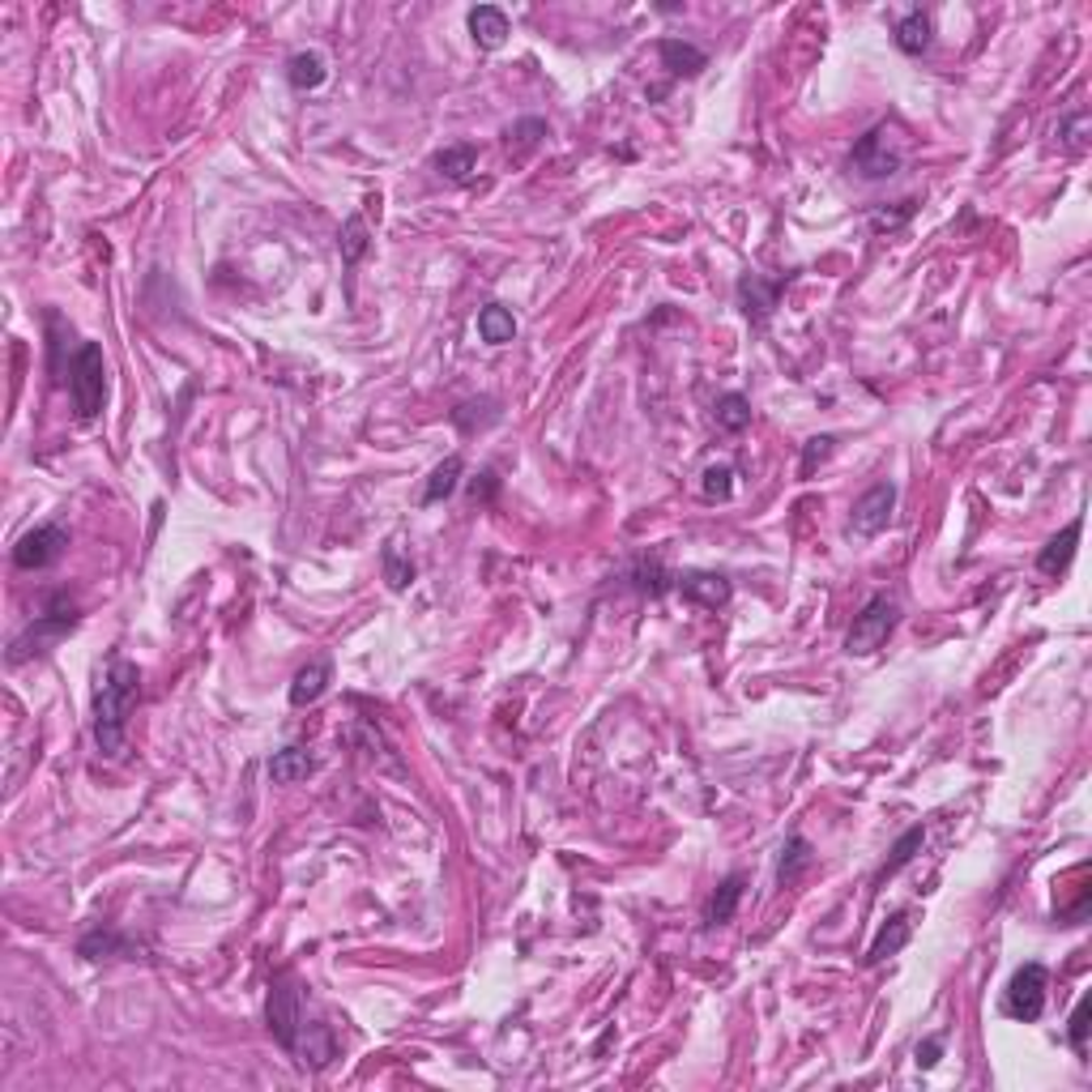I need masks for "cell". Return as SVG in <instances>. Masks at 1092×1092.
I'll return each instance as SVG.
<instances>
[{"mask_svg": "<svg viewBox=\"0 0 1092 1092\" xmlns=\"http://www.w3.org/2000/svg\"><path fill=\"white\" fill-rule=\"evenodd\" d=\"M269 1033L277 1037L282 1050H291L303 1067H325L333 1059V1037L325 1025H307L299 985L291 977H277L269 991Z\"/></svg>", "mask_w": 1092, "mask_h": 1092, "instance_id": "1", "label": "cell"}, {"mask_svg": "<svg viewBox=\"0 0 1092 1092\" xmlns=\"http://www.w3.org/2000/svg\"><path fill=\"white\" fill-rule=\"evenodd\" d=\"M137 696H141V671L128 657H112L108 675H102L94 691V743L108 760L124 756V726Z\"/></svg>", "mask_w": 1092, "mask_h": 1092, "instance_id": "2", "label": "cell"}, {"mask_svg": "<svg viewBox=\"0 0 1092 1092\" xmlns=\"http://www.w3.org/2000/svg\"><path fill=\"white\" fill-rule=\"evenodd\" d=\"M68 393H73V410L82 422L98 418L102 393H108V359H102L98 342H82L68 359Z\"/></svg>", "mask_w": 1092, "mask_h": 1092, "instance_id": "3", "label": "cell"}, {"mask_svg": "<svg viewBox=\"0 0 1092 1092\" xmlns=\"http://www.w3.org/2000/svg\"><path fill=\"white\" fill-rule=\"evenodd\" d=\"M68 627H78V607L68 602L64 593H56L52 602H48V611L34 619L22 637L9 645V666H22L26 657H39V653H48Z\"/></svg>", "mask_w": 1092, "mask_h": 1092, "instance_id": "4", "label": "cell"}, {"mask_svg": "<svg viewBox=\"0 0 1092 1092\" xmlns=\"http://www.w3.org/2000/svg\"><path fill=\"white\" fill-rule=\"evenodd\" d=\"M901 163H905V150H901L892 124H875L850 154V167L862 175V180H888V175H896Z\"/></svg>", "mask_w": 1092, "mask_h": 1092, "instance_id": "5", "label": "cell"}, {"mask_svg": "<svg viewBox=\"0 0 1092 1092\" xmlns=\"http://www.w3.org/2000/svg\"><path fill=\"white\" fill-rule=\"evenodd\" d=\"M896 619H901V607L892 602V597H870V602L862 607V615L854 619V627H850V637H845V653L850 657H866V653H875L879 645L888 641V631L896 627Z\"/></svg>", "mask_w": 1092, "mask_h": 1092, "instance_id": "6", "label": "cell"}, {"mask_svg": "<svg viewBox=\"0 0 1092 1092\" xmlns=\"http://www.w3.org/2000/svg\"><path fill=\"white\" fill-rule=\"evenodd\" d=\"M1045 991H1050L1045 965L1015 969L1011 981H1007V991H1003V1011L1011 1020H1025V1025H1033V1020H1041V1011H1045Z\"/></svg>", "mask_w": 1092, "mask_h": 1092, "instance_id": "7", "label": "cell"}, {"mask_svg": "<svg viewBox=\"0 0 1092 1092\" xmlns=\"http://www.w3.org/2000/svg\"><path fill=\"white\" fill-rule=\"evenodd\" d=\"M68 547V534L60 530V525H39V530H30L18 538L13 547V563L22 572H39V568H52V563L64 555Z\"/></svg>", "mask_w": 1092, "mask_h": 1092, "instance_id": "8", "label": "cell"}, {"mask_svg": "<svg viewBox=\"0 0 1092 1092\" xmlns=\"http://www.w3.org/2000/svg\"><path fill=\"white\" fill-rule=\"evenodd\" d=\"M892 508H896V486L892 482H875L866 496L854 504V534L875 538L879 530H888Z\"/></svg>", "mask_w": 1092, "mask_h": 1092, "instance_id": "9", "label": "cell"}, {"mask_svg": "<svg viewBox=\"0 0 1092 1092\" xmlns=\"http://www.w3.org/2000/svg\"><path fill=\"white\" fill-rule=\"evenodd\" d=\"M675 589L687 597V602H696L704 611H721L730 602V581L721 572H679Z\"/></svg>", "mask_w": 1092, "mask_h": 1092, "instance_id": "10", "label": "cell"}, {"mask_svg": "<svg viewBox=\"0 0 1092 1092\" xmlns=\"http://www.w3.org/2000/svg\"><path fill=\"white\" fill-rule=\"evenodd\" d=\"M777 299H781V282H764L760 273H747L743 282H738V303H743L747 321H756V325L768 321L772 307H777Z\"/></svg>", "mask_w": 1092, "mask_h": 1092, "instance_id": "11", "label": "cell"}, {"mask_svg": "<svg viewBox=\"0 0 1092 1092\" xmlns=\"http://www.w3.org/2000/svg\"><path fill=\"white\" fill-rule=\"evenodd\" d=\"M508 13L504 9H496V5H478V9H470V34H474V43L482 48V52H500L504 43H508Z\"/></svg>", "mask_w": 1092, "mask_h": 1092, "instance_id": "12", "label": "cell"}, {"mask_svg": "<svg viewBox=\"0 0 1092 1092\" xmlns=\"http://www.w3.org/2000/svg\"><path fill=\"white\" fill-rule=\"evenodd\" d=\"M1075 542H1080V517L1067 525L1063 534H1054V538L1041 547V555H1037V572H1045V577L1067 572V563H1071V555H1075Z\"/></svg>", "mask_w": 1092, "mask_h": 1092, "instance_id": "13", "label": "cell"}, {"mask_svg": "<svg viewBox=\"0 0 1092 1092\" xmlns=\"http://www.w3.org/2000/svg\"><path fill=\"white\" fill-rule=\"evenodd\" d=\"M312 772H316V760H312L303 747H282V751H273V760H269V777H273L277 786L307 781Z\"/></svg>", "mask_w": 1092, "mask_h": 1092, "instance_id": "14", "label": "cell"}, {"mask_svg": "<svg viewBox=\"0 0 1092 1092\" xmlns=\"http://www.w3.org/2000/svg\"><path fill=\"white\" fill-rule=\"evenodd\" d=\"M657 56H661V64L671 68L675 78H696L704 64H709V56H704L700 48H691V43H683V39H661L657 43Z\"/></svg>", "mask_w": 1092, "mask_h": 1092, "instance_id": "15", "label": "cell"}, {"mask_svg": "<svg viewBox=\"0 0 1092 1092\" xmlns=\"http://www.w3.org/2000/svg\"><path fill=\"white\" fill-rule=\"evenodd\" d=\"M325 78H329V64L321 52H295L287 60V82L295 90H316V86H325Z\"/></svg>", "mask_w": 1092, "mask_h": 1092, "instance_id": "16", "label": "cell"}, {"mask_svg": "<svg viewBox=\"0 0 1092 1092\" xmlns=\"http://www.w3.org/2000/svg\"><path fill=\"white\" fill-rule=\"evenodd\" d=\"M909 935H913V922H909V913H896V918L884 926L875 935V943H870V952H866V965H884L888 956H896L901 947L909 943Z\"/></svg>", "mask_w": 1092, "mask_h": 1092, "instance_id": "17", "label": "cell"}, {"mask_svg": "<svg viewBox=\"0 0 1092 1092\" xmlns=\"http://www.w3.org/2000/svg\"><path fill=\"white\" fill-rule=\"evenodd\" d=\"M931 13H922V9H913V13H905L901 22H896V48L901 52H909V56H922L926 48H931Z\"/></svg>", "mask_w": 1092, "mask_h": 1092, "instance_id": "18", "label": "cell"}, {"mask_svg": "<svg viewBox=\"0 0 1092 1092\" xmlns=\"http://www.w3.org/2000/svg\"><path fill=\"white\" fill-rule=\"evenodd\" d=\"M325 687H329V661H307L303 671L295 675V683H291V704H295V709H303V704L321 700Z\"/></svg>", "mask_w": 1092, "mask_h": 1092, "instance_id": "19", "label": "cell"}, {"mask_svg": "<svg viewBox=\"0 0 1092 1092\" xmlns=\"http://www.w3.org/2000/svg\"><path fill=\"white\" fill-rule=\"evenodd\" d=\"M478 333H482L486 346H504V342L517 337V316L504 303H491V307L478 312Z\"/></svg>", "mask_w": 1092, "mask_h": 1092, "instance_id": "20", "label": "cell"}, {"mask_svg": "<svg viewBox=\"0 0 1092 1092\" xmlns=\"http://www.w3.org/2000/svg\"><path fill=\"white\" fill-rule=\"evenodd\" d=\"M922 840H926V828H922V824H918V828H909V832H905V836L892 845V858H888L884 866H879V875H875V888H879V884H888V879H892L901 866H909L913 858H918Z\"/></svg>", "mask_w": 1092, "mask_h": 1092, "instance_id": "21", "label": "cell"}, {"mask_svg": "<svg viewBox=\"0 0 1092 1092\" xmlns=\"http://www.w3.org/2000/svg\"><path fill=\"white\" fill-rule=\"evenodd\" d=\"M743 888H747V879H743V875L721 879V888H717L713 901H709V926H726V922L734 918L738 901H743Z\"/></svg>", "mask_w": 1092, "mask_h": 1092, "instance_id": "22", "label": "cell"}, {"mask_svg": "<svg viewBox=\"0 0 1092 1092\" xmlns=\"http://www.w3.org/2000/svg\"><path fill=\"white\" fill-rule=\"evenodd\" d=\"M456 482H462V456H444V462L432 470L427 486H422V504H440V500H448L452 491H456Z\"/></svg>", "mask_w": 1092, "mask_h": 1092, "instance_id": "23", "label": "cell"}, {"mask_svg": "<svg viewBox=\"0 0 1092 1092\" xmlns=\"http://www.w3.org/2000/svg\"><path fill=\"white\" fill-rule=\"evenodd\" d=\"M816 862V854H811V840L806 836H790L786 840V850H781V866H777V884L786 888V884H794V879L806 870Z\"/></svg>", "mask_w": 1092, "mask_h": 1092, "instance_id": "24", "label": "cell"}, {"mask_svg": "<svg viewBox=\"0 0 1092 1092\" xmlns=\"http://www.w3.org/2000/svg\"><path fill=\"white\" fill-rule=\"evenodd\" d=\"M474 163H478L474 146H452V150H440V154H436L440 175H448V180H456V184H466V180H470Z\"/></svg>", "mask_w": 1092, "mask_h": 1092, "instance_id": "25", "label": "cell"}, {"mask_svg": "<svg viewBox=\"0 0 1092 1092\" xmlns=\"http://www.w3.org/2000/svg\"><path fill=\"white\" fill-rule=\"evenodd\" d=\"M78 952H82L86 961H102V956H128L132 947H128L124 939H116L112 931H94V935H86V939L78 943Z\"/></svg>", "mask_w": 1092, "mask_h": 1092, "instance_id": "26", "label": "cell"}, {"mask_svg": "<svg viewBox=\"0 0 1092 1092\" xmlns=\"http://www.w3.org/2000/svg\"><path fill=\"white\" fill-rule=\"evenodd\" d=\"M717 422L726 432H743L747 422H751V402L743 393H726L717 397Z\"/></svg>", "mask_w": 1092, "mask_h": 1092, "instance_id": "27", "label": "cell"}, {"mask_svg": "<svg viewBox=\"0 0 1092 1092\" xmlns=\"http://www.w3.org/2000/svg\"><path fill=\"white\" fill-rule=\"evenodd\" d=\"M363 253H367V223L355 214V218H346V227H342V261L355 265Z\"/></svg>", "mask_w": 1092, "mask_h": 1092, "instance_id": "28", "label": "cell"}, {"mask_svg": "<svg viewBox=\"0 0 1092 1092\" xmlns=\"http://www.w3.org/2000/svg\"><path fill=\"white\" fill-rule=\"evenodd\" d=\"M700 491H704L709 500H721V504H726V500L734 496V470H730V466H709V470H704Z\"/></svg>", "mask_w": 1092, "mask_h": 1092, "instance_id": "29", "label": "cell"}, {"mask_svg": "<svg viewBox=\"0 0 1092 1092\" xmlns=\"http://www.w3.org/2000/svg\"><path fill=\"white\" fill-rule=\"evenodd\" d=\"M384 577H389L393 589H406V585L414 581V563H406V559L397 555V547H389V551H384Z\"/></svg>", "mask_w": 1092, "mask_h": 1092, "instance_id": "30", "label": "cell"}, {"mask_svg": "<svg viewBox=\"0 0 1092 1092\" xmlns=\"http://www.w3.org/2000/svg\"><path fill=\"white\" fill-rule=\"evenodd\" d=\"M832 436H816V440H806V448H802V478H811L816 474V466L824 462V456H832Z\"/></svg>", "mask_w": 1092, "mask_h": 1092, "instance_id": "31", "label": "cell"}, {"mask_svg": "<svg viewBox=\"0 0 1092 1092\" xmlns=\"http://www.w3.org/2000/svg\"><path fill=\"white\" fill-rule=\"evenodd\" d=\"M1088 1011H1092V999H1080V1007H1075V1015H1071V1033H1067L1075 1054L1088 1050Z\"/></svg>", "mask_w": 1092, "mask_h": 1092, "instance_id": "32", "label": "cell"}, {"mask_svg": "<svg viewBox=\"0 0 1092 1092\" xmlns=\"http://www.w3.org/2000/svg\"><path fill=\"white\" fill-rule=\"evenodd\" d=\"M909 214H913V201H901V209H896V214H888V209H879V214H870V223H875L879 231H884V227L892 231V227H901Z\"/></svg>", "mask_w": 1092, "mask_h": 1092, "instance_id": "33", "label": "cell"}, {"mask_svg": "<svg viewBox=\"0 0 1092 1092\" xmlns=\"http://www.w3.org/2000/svg\"><path fill=\"white\" fill-rule=\"evenodd\" d=\"M939 1059H943V1037H926V1041L918 1045V1067L931 1071Z\"/></svg>", "mask_w": 1092, "mask_h": 1092, "instance_id": "34", "label": "cell"}]
</instances>
